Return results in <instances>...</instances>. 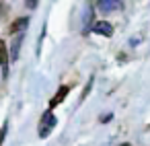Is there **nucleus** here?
<instances>
[{
	"instance_id": "nucleus-4",
	"label": "nucleus",
	"mask_w": 150,
	"mask_h": 146,
	"mask_svg": "<svg viewBox=\"0 0 150 146\" xmlns=\"http://www.w3.org/2000/svg\"><path fill=\"white\" fill-rule=\"evenodd\" d=\"M68 93H70V86H66V84H64V86H60V89H58V93H56V95L52 97V101H50V111H52L54 107H58V105L68 97Z\"/></svg>"
},
{
	"instance_id": "nucleus-10",
	"label": "nucleus",
	"mask_w": 150,
	"mask_h": 146,
	"mask_svg": "<svg viewBox=\"0 0 150 146\" xmlns=\"http://www.w3.org/2000/svg\"><path fill=\"white\" fill-rule=\"evenodd\" d=\"M111 117H113V115H111V113H107V115H103V117H101V121H103V123H107Z\"/></svg>"
},
{
	"instance_id": "nucleus-7",
	"label": "nucleus",
	"mask_w": 150,
	"mask_h": 146,
	"mask_svg": "<svg viewBox=\"0 0 150 146\" xmlns=\"http://www.w3.org/2000/svg\"><path fill=\"white\" fill-rule=\"evenodd\" d=\"M27 23H29V19H25V17L17 19V21L11 25V33H19V31H23V29L27 27Z\"/></svg>"
},
{
	"instance_id": "nucleus-2",
	"label": "nucleus",
	"mask_w": 150,
	"mask_h": 146,
	"mask_svg": "<svg viewBox=\"0 0 150 146\" xmlns=\"http://www.w3.org/2000/svg\"><path fill=\"white\" fill-rule=\"evenodd\" d=\"M121 6H123L121 0H97V9L101 13H111V11H117Z\"/></svg>"
},
{
	"instance_id": "nucleus-5",
	"label": "nucleus",
	"mask_w": 150,
	"mask_h": 146,
	"mask_svg": "<svg viewBox=\"0 0 150 146\" xmlns=\"http://www.w3.org/2000/svg\"><path fill=\"white\" fill-rule=\"evenodd\" d=\"M8 54H6V45H4V41L0 39V66H2V70H4V76H6V72H8Z\"/></svg>"
},
{
	"instance_id": "nucleus-11",
	"label": "nucleus",
	"mask_w": 150,
	"mask_h": 146,
	"mask_svg": "<svg viewBox=\"0 0 150 146\" xmlns=\"http://www.w3.org/2000/svg\"><path fill=\"white\" fill-rule=\"evenodd\" d=\"M27 6H29V9H35V6H37V0H33V2H27Z\"/></svg>"
},
{
	"instance_id": "nucleus-1",
	"label": "nucleus",
	"mask_w": 150,
	"mask_h": 146,
	"mask_svg": "<svg viewBox=\"0 0 150 146\" xmlns=\"http://www.w3.org/2000/svg\"><path fill=\"white\" fill-rule=\"evenodd\" d=\"M56 115H54V111H45L43 115H41V121H39V138H47L50 134H52V130L56 128Z\"/></svg>"
},
{
	"instance_id": "nucleus-8",
	"label": "nucleus",
	"mask_w": 150,
	"mask_h": 146,
	"mask_svg": "<svg viewBox=\"0 0 150 146\" xmlns=\"http://www.w3.org/2000/svg\"><path fill=\"white\" fill-rule=\"evenodd\" d=\"M91 23L95 25V21H93V6L88 4V6H86V11H84V29H82L84 33H88V27H91Z\"/></svg>"
},
{
	"instance_id": "nucleus-6",
	"label": "nucleus",
	"mask_w": 150,
	"mask_h": 146,
	"mask_svg": "<svg viewBox=\"0 0 150 146\" xmlns=\"http://www.w3.org/2000/svg\"><path fill=\"white\" fill-rule=\"evenodd\" d=\"M21 45H23V35H17V37H15V43H13V47H11V60H17V58H19Z\"/></svg>"
},
{
	"instance_id": "nucleus-9",
	"label": "nucleus",
	"mask_w": 150,
	"mask_h": 146,
	"mask_svg": "<svg viewBox=\"0 0 150 146\" xmlns=\"http://www.w3.org/2000/svg\"><path fill=\"white\" fill-rule=\"evenodd\" d=\"M6 132H8V123L4 121V123H2V128H0V146H2V142H4V136H6Z\"/></svg>"
},
{
	"instance_id": "nucleus-12",
	"label": "nucleus",
	"mask_w": 150,
	"mask_h": 146,
	"mask_svg": "<svg viewBox=\"0 0 150 146\" xmlns=\"http://www.w3.org/2000/svg\"><path fill=\"white\" fill-rule=\"evenodd\" d=\"M121 146H129V144H121Z\"/></svg>"
},
{
	"instance_id": "nucleus-3",
	"label": "nucleus",
	"mask_w": 150,
	"mask_h": 146,
	"mask_svg": "<svg viewBox=\"0 0 150 146\" xmlns=\"http://www.w3.org/2000/svg\"><path fill=\"white\" fill-rule=\"evenodd\" d=\"M93 31L99 33V35H105V37H111V35H113V27H111V23H107V21H95Z\"/></svg>"
}]
</instances>
